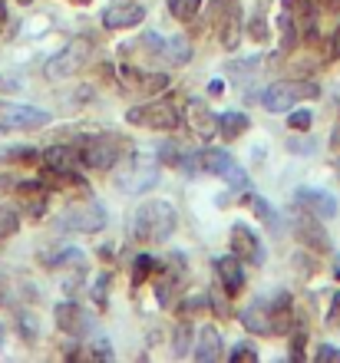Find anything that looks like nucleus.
<instances>
[{
  "label": "nucleus",
  "instance_id": "obj_31",
  "mask_svg": "<svg viewBox=\"0 0 340 363\" xmlns=\"http://www.w3.org/2000/svg\"><path fill=\"white\" fill-rule=\"evenodd\" d=\"M172 287H175V271H169V274H162L159 281H155V294H159L162 304L172 301Z\"/></svg>",
  "mask_w": 340,
  "mask_h": 363
},
{
  "label": "nucleus",
  "instance_id": "obj_48",
  "mask_svg": "<svg viewBox=\"0 0 340 363\" xmlns=\"http://www.w3.org/2000/svg\"><path fill=\"white\" fill-rule=\"evenodd\" d=\"M334 274L340 277V255H337V261H334Z\"/></svg>",
  "mask_w": 340,
  "mask_h": 363
},
{
  "label": "nucleus",
  "instance_id": "obj_38",
  "mask_svg": "<svg viewBox=\"0 0 340 363\" xmlns=\"http://www.w3.org/2000/svg\"><path fill=\"white\" fill-rule=\"evenodd\" d=\"M287 149L294 155H307V152H314V143L311 139H287Z\"/></svg>",
  "mask_w": 340,
  "mask_h": 363
},
{
  "label": "nucleus",
  "instance_id": "obj_52",
  "mask_svg": "<svg viewBox=\"0 0 340 363\" xmlns=\"http://www.w3.org/2000/svg\"><path fill=\"white\" fill-rule=\"evenodd\" d=\"M79 4H89V0H79Z\"/></svg>",
  "mask_w": 340,
  "mask_h": 363
},
{
  "label": "nucleus",
  "instance_id": "obj_16",
  "mask_svg": "<svg viewBox=\"0 0 340 363\" xmlns=\"http://www.w3.org/2000/svg\"><path fill=\"white\" fill-rule=\"evenodd\" d=\"M238 317H241V324H245L251 334H274V314H271V307H268L265 297H258L255 304H248Z\"/></svg>",
  "mask_w": 340,
  "mask_h": 363
},
{
  "label": "nucleus",
  "instance_id": "obj_45",
  "mask_svg": "<svg viewBox=\"0 0 340 363\" xmlns=\"http://www.w3.org/2000/svg\"><path fill=\"white\" fill-rule=\"evenodd\" d=\"M208 93H212V96L221 93V79H212V83H208Z\"/></svg>",
  "mask_w": 340,
  "mask_h": 363
},
{
  "label": "nucleus",
  "instance_id": "obj_6",
  "mask_svg": "<svg viewBox=\"0 0 340 363\" xmlns=\"http://www.w3.org/2000/svg\"><path fill=\"white\" fill-rule=\"evenodd\" d=\"M155 169H159V155L152 152V155H146V152H129V169H126L123 175H119V189L123 191H146V189H152L155 185Z\"/></svg>",
  "mask_w": 340,
  "mask_h": 363
},
{
  "label": "nucleus",
  "instance_id": "obj_29",
  "mask_svg": "<svg viewBox=\"0 0 340 363\" xmlns=\"http://www.w3.org/2000/svg\"><path fill=\"white\" fill-rule=\"evenodd\" d=\"M311 123H314L311 109H294V113L287 116V125H291L294 133H307V129H311Z\"/></svg>",
  "mask_w": 340,
  "mask_h": 363
},
{
  "label": "nucleus",
  "instance_id": "obj_32",
  "mask_svg": "<svg viewBox=\"0 0 340 363\" xmlns=\"http://www.w3.org/2000/svg\"><path fill=\"white\" fill-rule=\"evenodd\" d=\"M225 182L231 185V189H238V191L248 189V175H245V169H241V165H231V169L225 172Z\"/></svg>",
  "mask_w": 340,
  "mask_h": 363
},
{
  "label": "nucleus",
  "instance_id": "obj_30",
  "mask_svg": "<svg viewBox=\"0 0 340 363\" xmlns=\"http://www.w3.org/2000/svg\"><path fill=\"white\" fill-rule=\"evenodd\" d=\"M155 155H159V162H162V165H175V169H179V162H182V155H185V152H182V145L165 143Z\"/></svg>",
  "mask_w": 340,
  "mask_h": 363
},
{
  "label": "nucleus",
  "instance_id": "obj_15",
  "mask_svg": "<svg viewBox=\"0 0 340 363\" xmlns=\"http://www.w3.org/2000/svg\"><path fill=\"white\" fill-rule=\"evenodd\" d=\"M53 317H57V327H60V330H63V334H70V337H83L86 330H89V317H86L83 307L73 304V301H63V304H57Z\"/></svg>",
  "mask_w": 340,
  "mask_h": 363
},
{
  "label": "nucleus",
  "instance_id": "obj_37",
  "mask_svg": "<svg viewBox=\"0 0 340 363\" xmlns=\"http://www.w3.org/2000/svg\"><path fill=\"white\" fill-rule=\"evenodd\" d=\"M142 43H146V50H149V53H162V50H165V40L159 37V33H142Z\"/></svg>",
  "mask_w": 340,
  "mask_h": 363
},
{
  "label": "nucleus",
  "instance_id": "obj_46",
  "mask_svg": "<svg viewBox=\"0 0 340 363\" xmlns=\"http://www.w3.org/2000/svg\"><path fill=\"white\" fill-rule=\"evenodd\" d=\"M334 53L340 57V27H337V33H334Z\"/></svg>",
  "mask_w": 340,
  "mask_h": 363
},
{
  "label": "nucleus",
  "instance_id": "obj_33",
  "mask_svg": "<svg viewBox=\"0 0 340 363\" xmlns=\"http://www.w3.org/2000/svg\"><path fill=\"white\" fill-rule=\"evenodd\" d=\"M281 37H284V50H294V43H297V33H294L291 13H284V17H281Z\"/></svg>",
  "mask_w": 340,
  "mask_h": 363
},
{
  "label": "nucleus",
  "instance_id": "obj_47",
  "mask_svg": "<svg viewBox=\"0 0 340 363\" xmlns=\"http://www.w3.org/2000/svg\"><path fill=\"white\" fill-rule=\"evenodd\" d=\"M4 20H7V7H4V4H0V23H4Z\"/></svg>",
  "mask_w": 340,
  "mask_h": 363
},
{
  "label": "nucleus",
  "instance_id": "obj_41",
  "mask_svg": "<svg viewBox=\"0 0 340 363\" xmlns=\"http://www.w3.org/2000/svg\"><path fill=\"white\" fill-rule=\"evenodd\" d=\"M231 360H258V354H255V347L241 344V347H235V350H231Z\"/></svg>",
  "mask_w": 340,
  "mask_h": 363
},
{
  "label": "nucleus",
  "instance_id": "obj_25",
  "mask_svg": "<svg viewBox=\"0 0 340 363\" xmlns=\"http://www.w3.org/2000/svg\"><path fill=\"white\" fill-rule=\"evenodd\" d=\"M172 354H175V357H185V354H192V327H189V324H179V327H175V340H172Z\"/></svg>",
  "mask_w": 340,
  "mask_h": 363
},
{
  "label": "nucleus",
  "instance_id": "obj_3",
  "mask_svg": "<svg viewBox=\"0 0 340 363\" xmlns=\"http://www.w3.org/2000/svg\"><path fill=\"white\" fill-rule=\"evenodd\" d=\"M106 228V208L96 201H73L57 215V231H76V235H96Z\"/></svg>",
  "mask_w": 340,
  "mask_h": 363
},
{
  "label": "nucleus",
  "instance_id": "obj_53",
  "mask_svg": "<svg viewBox=\"0 0 340 363\" xmlns=\"http://www.w3.org/2000/svg\"><path fill=\"white\" fill-rule=\"evenodd\" d=\"M123 4H129V0H123Z\"/></svg>",
  "mask_w": 340,
  "mask_h": 363
},
{
  "label": "nucleus",
  "instance_id": "obj_42",
  "mask_svg": "<svg viewBox=\"0 0 340 363\" xmlns=\"http://www.w3.org/2000/svg\"><path fill=\"white\" fill-rule=\"evenodd\" d=\"M20 330H27V340L37 337V324H33V317L30 314H20Z\"/></svg>",
  "mask_w": 340,
  "mask_h": 363
},
{
  "label": "nucleus",
  "instance_id": "obj_28",
  "mask_svg": "<svg viewBox=\"0 0 340 363\" xmlns=\"http://www.w3.org/2000/svg\"><path fill=\"white\" fill-rule=\"evenodd\" d=\"M258 67H261V60L251 57V60H241V63H231L225 73H231V79H238V83H245V79H251V73H248V69H258Z\"/></svg>",
  "mask_w": 340,
  "mask_h": 363
},
{
  "label": "nucleus",
  "instance_id": "obj_2",
  "mask_svg": "<svg viewBox=\"0 0 340 363\" xmlns=\"http://www.w3.org/2000/svg\"><path fill=\"white\" fill-rule=\"evenodd\" d=\"M321 96V86L314 79H278L265 93L258 96L255 103H261L268 113H287L304 99H317Z\"/></svg>",
  "mask_w": 340,
  "mask_h": 363
},
{
  "label": "nucleus",
  "instance_id": "obj_4",
  "mask_svg": "<svg viewBox=\"0 0 340 363\" xmlns=\"http://www.w3.org/2000/svg\"><path fill=\"white\" fill-rule=\"evenodd\" d=\"M126 123L129 125H142V129H159V133H172L182 125V113L165 99H155V103H142L126 109Z\"/></svg>",
  "mask_w": 340,
  "mask_h": 363
},
{
  "label": "nucleus",
  "instance_id": "obj_51",
  "mask_svg": "<svg viewBox=\"0 0 340 363\" xmlns=\"http://www.w3.org/2000/svg\"><path fill=\"white\" fill-rule=\"evenodd\" d=\"M17 4H33V0H17Z\"/></svg>",
  "mask_w": 340,
  "mask_h": 363
},
{
  "label": "nucleus",
  "instance_id": "obj_35",
  "mask_svg": "<svg viewBox=\"0 0 340 363\" xmlns=\"http://www.w3.org/2000/svg\"><path fill=\"white\" fill-rule=\"evenodd\" d=\"M327 327L334 334H340V294L331 297V311H327Z\"/></svg>",
  "mask_w": 340,
  "mask_h": 363
},
{
  "label": "nucleus",
  "instance_id": "obj_18",
  "mask_svg": "<svg viewBox=\"0 0 340 363\" xmlns=\"http://www.w3.org/2000/svg\"><path fill=\"white\" fill-rule=\"evenodd\" d=\"M218 37H221V47L235 50L238 40H241V4L231 0V7L225 10V17L218 20Z\"/></svg>",
  "mask_w": 340,
  "mask_h": 363
},
{
  "label": "nucleus",
  "instance_id": "obj_43",
  "mask_svg": "<svg viewBox=\"0 0 340 363\" xmlns=\"http://www.w3.org/2000/svg\"><path fill=\"white\" fill-rule=\"evenodd\" d=\"M317 360H340V347H321Z\"/></svg>",
  "mask_w": 340,
  "mask_h": 363
},
{
  "label": "nucleus",
  "instance_id": "obj_19",
  "mask_svg": "<svg viewBox=\"0 0 340 363\" xmlns=\"http://www.w3.org/2000/svg\"><path fill=\"white\" fill-rule=\"evenodd\" d=\"M192 357H195L199 363H215L218 357H221V334H218L215 327H202L199 330Z\"/></svg>",
  "mask_w": 340,
  "mask_h": 363
},
{
  "label": "nucleus",
  "instance_id": "obj_40",
  "mask_svg": "<svg viewBox=\"0 0 340 363\" xmlns=\"http://www.w3.org/2000/svg\"><path fill=\"white\" fill-rule=\"evenodd\" d=\"M231 7V0H208V10H212V17H215V23L221 17H225V10Z\"/></svg>",
  "mask_w": 340,
  "mask_h": 363
},
{
  "label": "nucleus",
  "instance_id": "obj_5",
  "mask_svg": "<svg viewBox=\"0 0 340 363\" xmlns=\"http://www.w3.org/2000/svg\"><path fill=\"white\" fill-rule=\"evenodd\" d=\"M89 53H93L89 40L79 37V40H73V43H67L57 57H50L47 67H43V73H47V79H67V77H73V73H79V69L86 67Z\"/></svg>",
  "mask_w": 340,
  "mask_h": 363
},
{
  "label": "nucleus",
  "instance_id": "obj_49",
  "mask_svg": "<svg viewBox=\"0 0 340 363\" xmlns=\"http://www.w3.org/2000/svg\"><path fill=\"white\" fill-rule=\"evenodd\" d=\"M334 169H337V175H340V159H334Z\"/></svg>",
  "mask_w": 340,
  "mask_h": 363
},
{
  "label": "nucleus",
  "instance_id": "obj_44",
  "mask_svg": "<svg viewBox=\"0 0 340 363\" xmlns=\"http://www.w3.org/2000/svg\"><path fill=\"white\" fill-rule=\"evenodd\" d=\"M7 189H17V182H10L7 175H4V179H0V195H4V191H7Z\"/></svg>",
  "mask_w": 340,
  "mask_h": 363
},
{
  "label": "nucleus",
  "instance_id": "obj_23",
  "mask_svg": "<svg viewBox=\"0 0 340 363\" xmlns=\"http://www.w3.org/2000/svg\"><path fill=\"white\" fill-rule=\"evenodd\" d=\"M248 33H251V40H255V43H265V40H268V17H265V7H261V4L255 7L251 20H248Z\"/></svg>",
  "mask_w": 340,
  "mask_h": 363
},
{
  "label": "nucleus",
  "instance_id": "obj_34",
  "mask_svg": "<svg viewBox=\"0 0 340 363\" xmlns=\"http://www.w3.org/2000/svg\"><path fill=\"white\" fill-rule=\"evenodd\" d=\"M205 307H212V297H208V294H199V297L182 301V311H185V314H199V311H205Z\"/></svg>",
  "mask_w": 340,
  "mask_h": 363
},
{
  "label": "nucleus",
  "instance_id": "obj_27",
  "mask_svg": "<svg viewBox=\"0 0 340 363\" xmlns=\"http://www.w3.org/2000/svg\"><path fill=\"white\" fill-rule=\"evenodd\" d=\"M17 228H20L17 211L7 208V205H0V238H10V235H13Z\"/></svg>",
  "mask_w": 340,
  "mask_h": 363
},
{
  "label": "nucleus",
  "instance_id": "obj_36",
  "mask_svg": "<svg viewBox=\"0 0 340 363\" xmlns=\"http://www.w3.org/2000/svg\"><path fill=\"white\" fill-rule=\"evenodd\" d=\"M251 208H255V215H258V218H265L268 225H278V218H274L271 205H268L265 199H255V201H251Z\"/></svg>",
  "mask_w": 340,
  "mask_h": 363
},
{
  "label": "nucleus",
  "instance_id": "obj_54",
  "mask_svg": "<svg viewBox=\"0 0 340 363\" xmlns=\"http://www.w3.org/2000/svg\"><path fill=\"white\" fill-rule=\"evenodd\" d=\"M0 301H4V294H0Z\"/></svg>",
  "mask_w": 340,
  "mask_h": 363
},
{
  "label": "nucleus",
  "instance_id": "obj_7",
  "mask_svg": "<svg viewBox=\"0 0 340 363\" xmlns=\"http://www.w3.org/2000/svg\"><path fill=\"white\" fill-rule=\"evenodd\" d=\"M79 155H83V165H89V169H113L123 159L116 135H86V139H79Z\"/></svg>",
  "mask_w": 340,
  "mask_h": 363
},
{
  "label": "nucleus",
  "instance_id": "obj_11",
  "mask_svg": "<svg viewBox=\"0 0 340 363\" xmlns=\"http://www.w3.org/2000/svg\"><path fill=\"white\" fill-rule=\"evenodd\" d=\"M146 20V7L142 4H123V0H113L109 7L103 10V27L106 30H129V27H139Z\"/></svg>",
  "mask_w": 340,
  "mask_h": 363
},
{
  "label": "nucleus",
  "instance_id": "obj_10",
  "mask_svg": "<svg viewBox=\"0 0 340 363\" xmlns=\"http://www.w3.org/2000/svg\"><path fill=\"white\" fill-rule=\"evenodd\" d=\"M228 241H231V255L235 258L248 261V264H265V245H261V238L248 225H235Z\"/></svg>",
  "mask_w": 340,
  "mask_h": 363
},
{
  "label": "nucleus",
  "instance_id": "obj_13",
  "mask_svg": "<svg viewBox=\"0 0 340 363\" xmlns=\"http://www.w3.org/2000/svg\"><path fill=\"white\" fill-rule=\"evenodd\" d=\"M43 162H47L50 172L63 175V179H73L79 172V165H83V155L76 145H50L47 152H43Z\"/></svg>",
  "mask_w": 340,
  "mask_h": 363
},
{
  "label": "nucleus",
  "instance_id": "obj_9",
  "mask_svg": "<svg viewBox=\"0 0 340 363\" xmlns=\"http://www.w3.org/2000/svg\"><path fill=\"white\" fill-rule=\"evenodd\" d=\"M294 205L307 211V215H314L317 221H327L337 215V199L324 189H297L294 191Z\"/></svg>",
  "mask_w": 340,
  "mask_h": 363
},
{
  "label": "nucleus",
  "instance_id": "obj_39",
  "mask_svg": "<svg viewBox=\"0 0 340 363\" xmlns=\"http://www.w3.org/2000/svg\"><path fill=\"white\" fill-rule=\"evenodd\" d=\"M93 357H103V360H113V347L106 344V337H96V340H93Z\"/></svg>",
  "mask_w": 340,
  "mask_h": 363
},
{
  "label": "nucleus",
  "instance_id": "obj_8",
  "mask_svg": "<svg viewBox=\"0 0 340 363\" xmlns=\"http://www.w3.org/2000/svg\"><path fill=\"white\" fill-rule=\"evenodd\" d=\"M50 123V113L33 109V106H13V103H0V129H40Z\"/></svg>",
  "mask_w": 340,
  "mask_h": 363
},
{
  "label": "nucleus",
  "instance_id": "obj_14",
  "mask_svg": "<svg viewBox=\"0 0 340 363\" xmlns=\"http://www.w3.org/2000/svg\"><path fill=\"white\" fill-rule=\"evenodd\" d=\"M185 123L192 125V133L208 139L218 133V116L208 109L205 99H185Z\"/></svg>",
  "mask_w": 340,
  "mask_h": 363
},
{
  "label": "nucleus",
  "instance_id": "obj_26",
  "mask_svg": "<svg viewBox=\"0 0 340 363\" xmlns=\"http://www.w3.org/2000/svg\"><path fill=\"white\" fill-rule=\"evenodd\" d=\"M149 274H155V258L139 255V258L133 261V284H146V277Z\"/></svg>",
  "mask_w": 340,
  "mask_h": 363
},
{
  "label": "nucleus",
  "instance_id": "obj_21",
  "mask_svg": "<svg viewBox=\"0 0 340 363\" xmlns=\"http://www.w3.org/2000/svg\"><path fill=\"white\" fill-rule=\"evenodd\" d=\"M248 116L245 113H221L218 116V133L225 135L228 143H231V139H238V135H245L248 133Z\"/></svg>",
  "mask_w": 340,
  "mask_h": 363
},
{
  "label": "nucleus",
  "instance_id": "obj_22",
  "mask_svg": "<svg viewBox=\"0 0 340 363\" xmlns=\"http://www.w3.org/2000/svg\"><path fill=\"white\" fill-rule=\"evenodd\" d=\"M162 57L169 60L172 67H185L192 60V43L185 37H172L165 40V50H162Z\"/></svg>",
  "mask_w": 340,
  "mask_h": 363
},
{
  "label": "nucleus",
  "instance_id": "obj_1",
  "mask_svg": "<svg viewBox=\"0 0 340 363\" xmlns=\"http://www.w3.org/2000/svg\"><path fill=\"white\" fill-rule=\"evenodd\" d=\"M175 225H179V215L172 208V201L152 199V201H146V205H139L133 231H136V238L146 241V245H162V241L172 238Z\"/></svg>",
  "mask_w": 340,
  "mask_h": 363
},
{
  "label": "nucleus",
  "instance_id": "obj_12",
  "mask_svg": "<svg viewBox=\"0 0 340 363\" xmlns=\"http://www.w3.org/2000/svg\"><path fill=\"white\" fill-rule=\"evenodd\" d=\"M294 235H297V241L307 245L314 255H327V251H331V238H327V231H324L321 225H317V218L307 215V211L294 218Z\"/></svg>",
  "mask_w": 340,
  "mask_h": 363
},
{
  "label": "nucleus",
  "instance_id": "obj_17",
  "mask_svg": "<svg viewBox=\"0 0 340 363\" xmlns=\"http://www.w3.org/2000/svg\"><path fill=\"white\" fill-rule=\"evenodd\" d=\"M215 274H218V281L225 284L228 294H238V291L245 287V268H241V258H235V255L218 258L215 261Z\"/></svg>",
  "mask_w": 340,
  "mask_h": 363
},
{
  "label": "nucleus",
  "instance_id": "obj_20",
  "mask_svg": "<svg viewBox=\"0 0 340 363\" xmlns=\"http://www.w3.org/2000/svg\"><path fill=\"white\" fill-rule=\"evenodd\" d=\"M199 162H202V172L225 175L228 169L235 165V159H231V152H225V149H202V152H199Z\"/></svg>",
  "mask_w": 340,
  "mask_h": 363
},
{
  "label": "nucleus",
  "instance_id": "obj_24",
  "mask_svg": "<svg viewBox=\"0 0 340 363\" xmlns=\"http://www.w3.org/2000/svg\"><path fill=\"white\" fill-rule=\"evenodd\" d=\"M165 4H169V13L175 20H195L202 7V0H165Z\"/></svg>",
  "mask_w": 340,
  "mask_h": 363
},
{
  "label": "nucleus",
  "instance_id": "obj_50",
  "mask_svg": "<svg viewBox=\"0 0 340 363\" xmlns=\"http://www.w3.org/2000/svg\"><path fill=\"white\" fill-rule=\"evenodd\" d=\"M0 347H4V327H0Z\"/></svg>",
  "mask_w": 340,
  "mask_h": 363
}]
</instances>
